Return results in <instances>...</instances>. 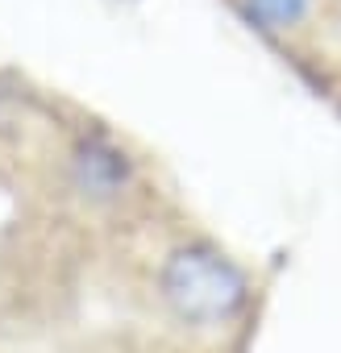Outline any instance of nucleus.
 <instances>
[{
	"instance_id": "obj_1",
	"label": "nucleus",
	"mask_w": 341,
	"mask_h": 353,
	"mask_svg": "<svg viewBox=\"0 0 341 353\" xmlns=\"http://www.w3.org/2000/svg\"><path fill=\"white\" fill-rule=\"evenodd\" d=\"M162 303L188 324H225L246 303L242 270L213 245H184L158 270Z\"/></svg>"
},
{
	"instance_id": "obj_2",
	"label": "nucleus",
	"mask_w": 341,
	"mask_h": 353,
	"mask_svg": "<svg viewBox=\"0 0 341 353\" xmlns=\"http://www.w3.org/2000/svg\"><path fill=\"white\" fill-rule=\"evenodd\" d=\"M71 179L92 200H117L129 183V162L117 145L92 137V141H79L71 154Z\"/></svg>"
},
{
	"instance_id": "obj_3",
	"label": "nucleus",
	"mask_w": 341,
	"mask_h": 353,
	"mask_svg": "<svg viewBox=\"0 0 341 353\" xmlns=\"http://www.w3.org/2000/svg\"><path fill=\"white\" fill-rule=\"evenodd\" d=\"M233 9L258 34H287L312 17L316 0H233Z\"/></svg>"
}]
</instances>
